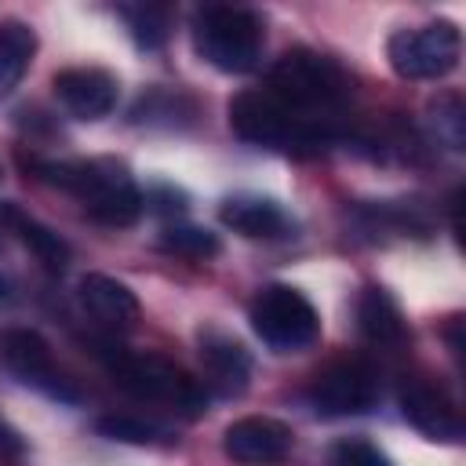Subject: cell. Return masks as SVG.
I'll return each instance as SVG.
<instances>
[{"label":"cell","instance_id":"d6986e66","mask_svg":"<svg viewBox=\"0 0 466 466\" xmlns=\"http://www.w3.org/2000/svg\"><path fill=\"white\" fill-rule=\"evenodd\" d=\"M157 248L167 255L189 258V262H204V258L218 255V237L211 229H200V226H167L157 237Z\"/></svg>","mask_w":466,"mask_h":466},{"label":"cell","instance_id":"5b68a950","mask_svg":"<svg viewBox=\"0 0 466 466\" xmlns=\"http://www.w3.org/2000/svg\"><path fill=\"white\" fill-rule=\"evenodd\" d=\"M229 127L266 149H299V146H324L331 142V127L324 120H302L284 109L269 91H240L229 102Z\"/></svg>","mask_w":466,"mask_h":466},{"label":"cell","instance_id":"603a6c76","mask_svg":"<svg viewBox=\"0 0 466 466\" xmlns=\"http://www.w3.org/2000/svg\"><path fill=\"white\" fill-rule=\"evenodd\" d=\"M331 462L335 466H390V459L375 444H368V441H342V444H335Z\"/></svg>","mask_w":466,"mask_h":466},{"label":"cell","instance_id":"8fae6325","mask_svg":"<svg viewBox=\"0 0 466 466\" xmlns=\"http://www.w3.org/2000/svg\"><path fill=\"white\" fill-rule=\"evenodd\" d=\"M400 411H404V419H408L419 433H426L430 441L455 444V441L462 437V419H459L455 400H451L441 386H433V382H426V379H408V382L400 386Z\"/></svg>","mask_w":466,"mask_h":466},{"label":"cell","instance_id":"ffe728a7","mask_svg":"<svg viewBox=\"0 0 466 466\" xmlns=\"http://www.w3.org/2000/svg\"><path fill=\"white\" fill-rule=\"evenodd\" d=\"M95 430L120 444H171V430H164L160 422L138 419V415H102Z\"/></svg>","mask_w":466,"mask_h":466},{"label":"cell","instance_id":"d4e9b609","mask_svg":"<svg viewBox=\"0 0 466 466\" xmlns=\"http://www.w3.org/2000/svg\"><path fill=\"white\" fill-rule=\"evenodd\" d=\"M25 455V441L22 433L0 415V459H22Z\"/></svg>","mask_w":466,"mask_h":466},{"label":"cell","instance_id":"7c38bea8","mask_svg":"<svg viewBox=\"0 0 466 466\" xmlns=\"http://www.w3.org/2000/svg\"><path fill=\"white\" fill-rule=\"evenodd\" d=\"M55 98L76 120H98L106 113H113V106H116V76L98 66L62 69L55 76Z\"/></svg>","mask_w":466,"mask_h":466},{"label":"cell","instance_id":"cb8c5ba5","mask_svg":"<svg viewBox=\"0 0 466 466\" xmlns=\"http://www.w3.org/2000/svg\"><path fill=\"white\" fill-rule=\"evenodd\" d=\"M153 204V211L160 215H175V211H186V193L182 189H171V186H160V189H149V197H142Z\"/></svg>","mask_w":466,"mask_h":466},{"label":"cell","instance_id":"3957f363","mask_svg":"<svg viewBox=\"0 0 466 466\" xmlns=\"http://www.w3.org/2000/svg\"><path fill=\"white\" fill-rule=\"evenodd\" d=\"M269 95L295 116L328 124V116L320 113H335L342 106V98L350 95V80L331 58L317 51H288L269 69Z\"/></svg>","mask_w":466,"mask_h":466},{"label":"cell","instance_id":"9c48e42d","mask_svg":"<svg viewBox=\"0 0 466 466\" xmlns=\"http://www.w3.org/2000/svg\"><path fill=\"white\" fill-rule=\"evenodd\" d=\"M379 397V379L368 364L350 360V364H335L324 375L313 379V386L306 390V400L317 415L324 419H342V415H360L375 404Z\"/></svg>","mask_w":466,"mask_h":466},{"label":"cell","instance_id":"52a82bcc","mask_svg":"<svg viewBox=\"0 0 466 466\" xmlns=\"http://www.w3.org/2000/svg\"><path fill=\"white\" fill-rule=\"evenodd\" d=\"M462 36L451 22H426L390 36L386 55L404 80H441L459 66Z\"/></svg>","mask_w":466,"mask_h":466},{"label":"cell","instance_id":"ac0fdd59","mask_svg":"<svg viewBox=\"0 0 466 466\" xmlns=\"http://www.w3.org/2000/svg\"><path fill=\"white\" fill-rule=\"evenodd\" d=\"M33 51H36V33L25 22L18 18L0 22V98H7L22 84Z\"/></svg>","mask_w":466,"mask_h":466},{"label":"cell","instance_id":"2e32d148","mask_svg":"<svg viewBox=\"0 0 466 466\" xmlns=\"http://www.w3.org/2000/svg\"><path fill=\"white\" fill-rule=\"evenodd\" d=\"M4 218L11 222V229H15V237L36 255V262L47 269V273H62L66 266H69V244L51 229V226H44L40 218H33V215H25V211H18V208H4Z\"/></svg>","mask_w":466,"mask_h":466},{"label":"cell","instance_id":"ba28073f","mask_svg":"<svg viewBox=\"0 0 466 466\" xmlns=\"http://www.w3.org/2000/svg\"><path fill=\"white\" fill-rule=\"evenodd\" d=\"M0 357L4 364L33 390L47 393L51 400H62V404H76V390L69 386V379L58 371L55 357H51V346L33 331V328H7L0 335Z\"/></svg>","mask_w":466,"mask_h":466},{"label":"cell","instance_id":"277c9868","mask_svg":"<svg viewBox=\"0 0 466 466\" xmlns=\"http://www.w3.org/2000/svg\"><path fill=\"white\" fill-rule=\"evenodd\" d=\"M262 18L248 7H226V4H211L204 11H197L193 18V44L197 55L222 69V73H248L255 69L258 55H262Z\"/></svg>","mask_w":466,"mask_h":466},{"label":"cell","instance_id":"7402d4cb","mask_svg":"<svg viewBox=\"0 0 466 466\" xmlns=\"http://www.w3.org/2000/svg\"><path fill=\"white\" fill-rule=\"evenodd\" d=\"M433 127H437V138L448 146V149H462V102L459 95H444L437 106H433Z\"/></svg>","mask_w":466,"mask_h":466},{"label":"cell","instance_id":"30bf717a","mask_svg":"<svg viewBox=\"0 0 466 466\" xmlns=\"http://www.w3.org/2000/svg\"><path fill=\"white\" fill-rule=\"evenodd\" d=\"M222 451L237 466H277L291 451V430L269 415H248L226 426Z\"/></svg>","mask_w":466,"mask_h":466},{"label":"cell","instance_id":"6da1fadb","mask_svg":"<svg viewBox=\"0 0 466 466\" xmlns=\"http://www.w3.org/2000/svg\"><path fill=\"white\" fill-rule=\"evenodd\" d=\"M36 171L62 189H69L84 211L102 226H131L146 200L135 178L116 160H73V164H36Z\"/></svg>","mask_w":466,"mask_h":466},{"label":"cell","instance_id":"8992f818","mask_svg":"<svg viewBox=\"0 0 466 466\" xmlns=\"http://www.w3.org/2000/svg\"><path fill=\"white\" fill-rule=\"evenodd\" d=\"M251 328L269 350L299 353V350L313 346V339L320 331V320H317L313 302L299 288L269 284L251 302Z\"/></svg>","mask_w":466,"mask_h":466},{"label":"cell","instance_id":"4fadbf2b","mask_svg":"<svg viewBox=\"0 0 466 466\" xmlns=\"http://www.w3.org/2000/svg\"><path fill=\"white\" fill-rule=\"evenodd\" d=\"M200 368H204V382L222 397H237L248 390L251 357L233 335L218 328L200 331Z\"/></svg>","mask_w":466,"mask_h":466},{"label":"cell","instance_id":"484cf974","mask_svg":"<svg viewBox=\"0 0 466 466\" xmlns=\"http://www.w3.org/2000/svg\"><path fill=\"white\" fill-rule=\"evenodd\" d=\"M11 302H15V284H11V277L0 273V309H7Z\"/></svg>","mask_w":466,"mask_h":466},{"label":"cell","instance_id":"44dd1931","mask_svg":"<svg viewBox=\"0 0 466 466\" xmlns=\"http://www.w3.org/2000/svg\"><path fill=\"white\" fill-rule=\"evenodd\" d=\"M124 22H127V33L138 47L153 51L167 40V11L164 7H153V4H138V7H124L120 11Z\"/></svg>","mask_w":466,"mask_h":466},{"label":"cell","instance_id":"7a4b0ae2","mask_svg":"<svg viewBox=\"0 0 466 466\" xmlns=\"http://www.w3.org/2000/svg\"><path fill=\"white\" fill-rule=\"evenodd\" d=\"M102 364L109 368L113 382L135 393L138 400L167 404L171 411H182L186 419L204 415L208 397L197 379H189L178 364L157 357V353H131L124 346H98Z\"/></svg>","mask_w":466,"mask_h":466},{"label":"cell","instance_id":"9a60e30c","mask_svg":"<svg viewBox=\"0 0 466 466\" xmlns=\"http://www.w3.org/2000/svg\"><path fill=\"white\" fill-rule=\"evenodd\" d=\"M218 218H222V226H229L240 237H251V240H273L291 229V218L284 215V208L266 197H229L218 208Z\"/></svg>","mask_w":466,"mask_h":466},{"label":"cell","instance_id":"e0dca14e","mask_svg":"<svg viewBox=\"0 0 466 466\" xmlns=\"http://www.w3.org/2000/svg\"><path fill=\"white\" fill-rule=\"evenodd\" d=\"M357 320H360V331L379 342V346H400L408 328H404V317L397 309V302L382 291V288H368L357 302Z\"/></svg>","mask_w":466,"mask_h":466},{"label":"cell","instance_id":"5bb4252c","mask_svg":"<svg viewBox=\"0 0 466 466\" xmlns=\"http://www.w3.org/2000/svg\"><path fill=\"white\" fill-rule=\"evenodd\" d=\"M80 306L106 328H131L138 320L135 291L106 273H87L80 280Z\"/></svg>","mask_w":466,"mask_h":466}]
</instances>
